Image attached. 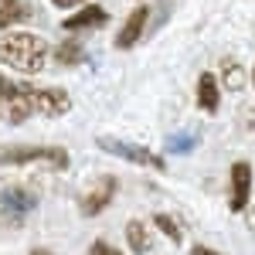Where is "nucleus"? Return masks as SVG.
Returning <instances> with one entry per match:
<instances>
[{"mask_svg":"<svg viewBox=\"0 0 255 255\" xmlns=\"http://www.w3.org/2000/svg\"><path fill=\"white\" fill-rule=\"evenodd\" d=\"M191 255H221V252H215V249H208V245H194V249H191Z\"/></svg>","mask_w":255,"mask_h":255,"instance_id":"obj_18","label":"nucleus"},{"mask_svg":"<svg viewBox=\"0 0 255 255\" xmlns=\"http://www.w3.org/2000/svg\"><path fill=\"white\" fill-rule=\"evenodd\" d=\"M55 58H58V65H65V68H68V65H79V61H85V51H82L79 41H65V44L58 48V55H55Z\"/></svg>","mask_w":255,"mask_h":255,"instance_id":"obj_14","label":"nucleus"},{"mask_svg":"<svg viewBox=\"0 0 255 255\" xmlns=\"http://www.w3.org/2000/svg\"><path fill=\"white\" fill-rule=\"evenodd\" d=\"M31 255H55V252H48V249H34Z\"/></svg>","mask_w":255,"mask_h":255,"instance_id":"obj_21","label":"nucleus"},{"mask_svg":"<svg viewBox=\"0 0 255 255\" xmlns=\"http://www.w3.org/2000/svg\"><path fill=\"white\" fill-rule=\"evenodd\" d=\"M20 20H27V7L20 0H0V31L10 24H20Z\"/></svg>","mask_w":255,"mask_h":255,"instance_id":"obj_12","label":"nucleus"},{"mask_svg":"<svg viewBox=\"0 0 255 255\" xmlns=\"http://www.w3.org/2000/svg\"><path fill=\"white\" fill-rule=\"evenodd\" d=\"M221 82H225L232 92H238V89L245 85V72H242V65H238V61H225V68H221Z\"/></svg>","mask_w":255,"mask_h":255,"instance_id":"obj_15","label":"nucleus"},{"mask_svg":"<svg viewBox=\"0 0 255 255\" xmlns=\"http://www.w3.org/2000/svg\"><path fill=\"white\" fill-rule=\"evenodd\" d=\"M116 191H119V180L113 174H106V177H99V184H92L85 194H82V201H79V211H82V218H96V215H102L109 204H113V197H116Z\"/></svg>","mask_w":255,"mask_h":255,"instance_id":"obj_5","label":"nucleus"},{"mask_svg":"<svg viewBox=\"0 0 255 255\" xmlns=\"http://www.w3.org/2000/svg\"><path fill=\"white\" fill-rule=\"evenodd\" d=\"M249 201H252V163L249 160H238L232 163V184H228V208L242 215L249 211Z\"/></svg>","mask_w":255,"mask_h":255,"instance_id":"obj_6","label":"nucleus"},{"mask_svg":"<svg viewBox=\"0 0 255 255\" xmlns=\"http://www.w3.org/2000/svg\"><path fill=\"white\" fill-rule=\"evenodd\" d=\"M51 3H55V7H65V10H68V7H79L82 0H51Z\"/></svg>","mask_w":255,"mask_h":255,"instance_id":"obj_20","label":"nucleus"},{"mask_svg":"<svg viewBox=\"0 0 255 255\" xmlns=\"http://www.w3.org/2000/svg\"><path fill=\"white\" fill-rule=\"evenodd\" d=\"M197 106L204 113H218V79L211 72H204L197 79Z\"/></svg>","mask_w":255,"mask_h":255,"instance_id":"obj_10","label":"nucleus"},{"mask_svg":"<svg viewBox=\"0 0 255 255\" xmlns=\"http://www.w3.org/2000/svg\"><path fill=\"white\" fill-rule=\"evenodd\" d=\"M153 228H160V232L170 238L174 245H180V242H184V228H180L170 215H163V211H160V215H153Z\"/></svg>","mask_w":255,"mask_h":255,"instance_id":"obj_13","label":"nucleus"},{"mask_svg":"<svg viewBox=\"0 0 255 255\" xmlns=\"http://www.w3.org/2000/svg\"><path fill=\"white\" fill-rule=\"evenodd\" d=\"M197 146V136L194 133H180V136H170L167 139V153H191Z\"/></svg>","mask_w":255,"mask_h":255,"instance_id":"obj_16","label":"nucleus"},{"mask_svg":"<svg viewBox=\"0 0 255 255\" xmlns=\"http://www.w3.org/2000/svg\"><path fill=\"white\" fill-rule=\"evenodd\" d=\"M252 82H255V68H252Z\"/></svg>","mask_w":255,"mask_h":255,"instance_id":"obj_22","label":"nucleus"},{"mask_svg":"<svg viewBox=\"0 0 255 255\" xmlns=\"http://www.w3.org/2000/svg\"><path fill=\"white\" fill-rule=\"evenodd\" d=\"M109 24V14H106V7H82L79 14H72V17L61 20V27L65 31H96V27H106Z\"/></svg>","mask_w":255,"mask_h":255,"instance_id":"obj_8","label":"nucleus"},{"mask_svg":"<svg viewBox=\"0 0 255 255\" xmlns=\"http://www.w3.org/2000/svg\"><path fill=\"white\" fill-rule=\"evenodd\" d=\"M24 163H48L55 170H68L72 160L65 146H31V143L0 146V167H24Z\"/></svg>","mask_w":255,"mask_h":255,"instance_id":"obj_3","label":"nucleus"},{"mask_svg":"<svg viewBox=\"0 0 255 255\" xmlns=\"http://www.w3.org/2000/svg\"><path fill=\"white\" fill-rule=\"evenodd\" d=\"M0 208L10 218H24L38 208V194L31 187H3L0 191Z\"/></svg>","mask_w":255,"mask_h":255,"instance_id":"obj_7","label":"nucleus"},{"mask_svg":"<svg viewBox=\"0 0 255 255\" xmlns=\"http://www.w3.org/2000/svg\"><path fill=\"white\" fill-rule=\"evenodd\" d=\"M96 143H99V150H102V153H113V157L126 160V163L150 167V170H163V167H167L160 153L146 150V146H139V143H126V139H116V136H99Z\"/></svg>","mask_w":255,"mask_h":255,"instance_id":"obj_4","label":"nucleus"},{"mask_svg":"<svg viewBox=\"0 0 255 255\" xmlns=\"http://www.w3.org/2000/svg\"><path fill=\"white\" fill-rule=\"evenodd\" d=\"M48 58V44L38 34H27V31H17V34H3L0 38V61L7 68H17V72H27L34 75Z\"/></svg>","mask_w":255,"mask_h":255,"instance_id":"obj_2","label":"nucleus"},{"mask_svg":"<svg viewBox=\"0 0 255 255\" xmlns=\"http://www.w3.org/2000/svg\"><path fill=\"white\" fill-rule=\"evenodd\" d=\"M146 17H150V7H143V3H139L136 10H133V14L126 17V24L119 27V34H116V48H123V51H126V48H133V44L143 38Z\"/></svg>","mask_w":255,"mask_h":255,"instance_id":"obj_9","label":"nucleus"},{"mask_svg":"<svg viewBox=\"0 0 255 255\" xmlns=\"http://www.w3.org/2000/svg\"><path fill=\"white\" fill-rule=\"evenodd\" d=\"M126 245H129V249H133L136 255H146V252H150V245H153V238H150V228H146L139 218L126 225Z\"/></svg>","mask_w":255,"mask_h":255,"instance_id":"obj_11","label":"nucleus"},{"mask_svg":"<svg viewBox=\"0 0 255 255\" xmlns=\"http://www.w3.org/2000/svg\"><path fill=\"white\" fill-rule=\"evenodd\" d=\"M68 109H72V96L58 85L10 82L7 99L0 106V116L7 123H24L27 116H65Z\"/></svg>","mask_w":255,"mask_h":255,"instance_id":"obj_1","label":"nucleus"},{"mask_svg":"<svg viewBox=\"0 0 255 255\" xmlns=\"http://www.w3.org/2000/svg\"><path fill=\"white\" fill-rule=\"evenodd\" d=\"M7 89H10V79L0 75V106H3V99H7Z\"/></svg>","mask_w":255,"mask_h":255,"instance_id":"obj_19","label":"nucleus"},{"mask_svg":"<svg viewBox=\"0 0 255 255\" xmlns=\"http://www.w3.org/2000/svg\"><path fill=\"white\" fill-rule=\"evenodd\" d=\"M85 255H123V252H119L116 245H109L106 238H96V242L89 245V252H85Z\"/></svg>","mask_w":255,"mask_h":255,"instance_id":"obj_17","label":"nucleus"}]
</instances>
